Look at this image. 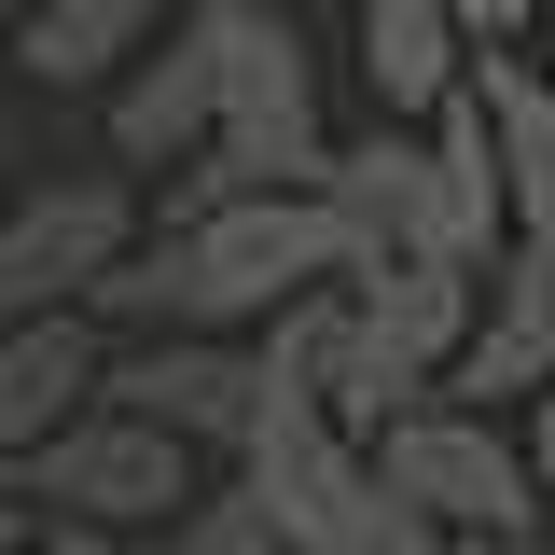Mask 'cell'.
I'll return each instance as SVG.
<instances>
[{"label": "cell", "instance_id": "obj_1", "mask_svg": "<svg viewBox=\"0 0 555 555\" xmlns=\"http://www.w3.org/2000/svg\"><path fill=\"white\" fill-rule=\"evenodd\" d=\"M375 486L416 500L444 542H542V514H555L528 430H514V416H473V403H416L403 430L375 444Z\"/></svg>", "mask_w": 555, "mask_h": 555}, {"label": "cell", "instance_id": "obj_2", "mask_svg": "<svg viewBox=\"0 0 555 555\" xmlns=\"http://www.w3.org/2000/svg\"><path fill=\"white\" fill-rule=\"evenodd\" d=\"M139 236H153V195H139L126 167L28 181V195H14V222H0V334H28V320H83Z\"/></svg>", "mask_w": 555, "mask_h": 555}, {"label": "cell", "instance_id": "obj_3", "mask_svg": "<svg viewBox=\"0 0 555 555\" xmlns=\"http://www.w3.org/2000/svg\"><path fill=\"white\" fill-rule=\"evenodd\" d=\"M14 500H28L42 528H112V542H167V528H181V514L208 500V459L98 403L83 430H56V444H42V459L14 473Z\"/></svg>", "mask_w": 555, "mask_h": 555}, {"label": "cell", "instance_id": "obj_4", "mask_svg": "<svg viewBox=\"0 0 555 555\" xmlns=\"http://www.w3.org/2000/svg\"><path fill=\"white\" fill-rule=\"evenodd\" d=\"M250 28H264V0H181V28H167V42L98 98V112H112V167H126V181H139V167L167 181V167H195L208 139H222V98H236Z\"/></svg>", "mask_w": 555, "mask_h": 555}, {"label": "cell", "instance_id": "obj_5", "mask_svg": "<svg viewBox=\"0 0 555 555\" xmlns=\"http://www.w3.org/2000/svg\"><path fill=\"white\" fill-rule=\"evenodd\" d=\"M112 416L139 430H167V444H195L208 473H236L250 459V430H264V347L236 334H153V347H112Z\"/></svg>", "mask_w": 555, "mask_h": 555}, {"label": "cell", "instance_id": "obj_6", "mask_svg": "<svg viewBox=\"0 0 555 555\" xmlns=\"http://www.w3.org/2000/svg\"><path fill=\"white\" fill-rule=\"evenodd\" d=\"M542 389H555V236H514V264L486 278L473 361L444 375V403H473V416H528Z\"/></svg>", "mask_w": 555, "mask_h": 555}, {"label": "cell", "instance_id": "obj_7", "mask_svg": "<svg viewBox=\"0 0 555 555\" xmlns=\"http://www.w3.org/2000/svg\"><path fill=\"white\" fill-rule=\"evenodd\" d=\"M112 389V334L98 320H28V334H0V486L28 473L56 430H83Z\"/></svg>", "mask_w": 555, "mask_h": 555}, {"label": "cell", "instance_id": "obj_8", "mask_svg": "<svg viewBox=\"0 0 555 555\" xmlns=\"http://www.w3.org/2000/svg\"><path fill=\"white\" fill-rule=\"evenodd\" d=\"M473 28L459 0H361V83H375V126H444L473 98Z\"/></svg>", "mask_w": 555, "mask_h": 555}, {"label": "cell", "instance_id": "obj_9", "mask_svg": "<svg viewBox=\"0 0 555 555\" xmlns=\"http://www.w3.org/2000/svg\"><path fill=\"white\" fill-rule=\"evenodd\" d=\"M320 208L347 222L361 278H375V264H430V139H416V126H361V139L334 153Z\"/></svg>", "mask_w": 555, "mask_h": 555}, {"label": "cell", "instance_id": "obj_10", "mask_svg": "<svg viewBox=\"0 0 555 555\" xmlns=\"http://www.w3.org/2000/svg\"><path fill=\"white\" fill-rule=\"evenodd\" d=\"M430 139V264L459 278H500L514 264V181H500V126H486V98H459Z\"/></svg>", "mask_w": 555, "mask_h": 555}, {"label": "cell", "instance_id": "obj_11", "mask_svg": "<svg viewBox=\"0 0 555 555\" xmlns=\"http://www.w3.org/2000/svg\"><path fill=\"white\" fill-rule=\"evenodd\" d=\"M181 28V0H42L14 28V83H56V98H112L153 42Z\"/></svg>", "mask_w": 555, "mask_h": 555}, {"label": "cell", "instance_id": "obj_12", "mask_svg": "<svg viewBox=\"0 0 555 555\" xmlns=\"http://www.w3.org/2000/svg\"><path fill=\"white\" fill-rule=\"evenodd\" d=\"M486 126H500V181H514V236H555V83L542 56H486L473 69Z\"/></svg>", "mask_w": 555, "mask_h": 555}, {"label": "cell", "instance_id": "obj_13", "mask_svg": "<svg viewBox=\"0 0 555 555\" xmlns=\"http://www.w3.org/2000/svg\"><path fill=\"white\" fill-rule=\"evenodd\" d=\"M153 555H292V542H278V514H264L236 473H208V500H195V514H181Z\"/></svg>", "mask_w": 555, "mask_h": 555}, {"label": "cell", "instance_id": "obj_14", "mask_svg": "<svg viewBox=\"0 0 555 555\" xmlns=\"http://www.w3.org/2000/svg\"><path fill=\"white\" fill-rule=\"evenodd\" d=\"M320 555H459V542H444V528H430L416 500H389V486H361V500L334 514V542H320Z\"/></svg>", "mask_w": 555, "mask_h": 555}, {"label": "cell", "instance_id": "obj_15", "mask_svg": "<svg viewBox=\"0 0 555 555\" xmlns=\"http://www.w3.org/2000/svg\"><path fill=\"white\" fill-rule=\"evenodd\" d=\"M459 28H473V56H542L555 0H459Z\"/></svg>", "mask_w": 555, "mask_h": 555}, {"label": "cell", "instance_id": "obj_16", "mask_svg": "<svg viewBox=\"0 0 555 555\" xmlns=\"http://www.w3.org/2000/svg\"><path fill=\"white\" fill-rule=\"evenodd\" d=\"M14 195L28 181H14V42H0V222H14Z\"/></svg>", "mask_w": 555, "mask_h": 555}, {"label": "cell", "instance_id": "obj_17", "mask_svg": "<svg viewBox=\"0 0 555 555\" xmlns=\"http://www.w3.org/2000/svg\"><path fill=\"white\" fill-rule=\"evenodd\" d=\"M42 555H153V542H112V528H42Z\"/></svg>", "mask_w": 555, "mask_h": 555}, {"label": "cell", "instance_id": "obj_18", "mask_svg": "<svg viewBox=\"0 0 555 555\" xmlns=\"http://www.w3.org/2000/svg\"><path fill=\"white\" fill-rule=\"evenodd\" d=\"M0 555H42V514H28L14 486H0Z\"/></svg>", "mask_w": 555, "mask_h": 555}, {"label": "cell", "instance_id": "obj_19", "mask_svg": "<svg viewBox=\"0 0 555 555\" xmlns=\"http://www.w3.org/2000/svg\"><path fill=\"white\" fill-rule=\"evenodd\" d=\"M514 430H528V459H542V486H555V389H542L528 416H514Z\"/></svg>", "mask_w": 555, "mask_h": 555}, {"label": "cell", "instance_id": "obj_20", "mask_svg": "<svg viewBox=\"0 0 555 555\" xmlns=\"http://www.w3.org/2000/svg\"><path fill=\"white\" fill-rule=\"evenodd\" d=\"M28 14H42V0H0V42H14V28H28Z\"/></svg>", "mask_w": 555, "mask_h": 555}, {"label": "cell", "instance_id": "obj_21", "mask_svg": "<svg viewBox=\"0 0 555 555\" xmlns=\"http://www.w3.org/2000/svg\"><path fill=\"white\" fill-rule=\"evenodd\" d=\"M459 555H542V542H459Z\"/></svg>", "mask_w": 555, "mask_h": 555}, {"label": "cell", "instance_id": "obj_22", "mask_svg": "<svg viewBox=\"0 0 555 555\" xmlns=\"http://www.w3.org/2000/svg\"><path fill=\"white\" fill-rule=\"evenodd\" d=\"M542 83H555V28H542Z\"/></svg>", "mask_w": 555, "mask_h": 555}, {"label": "cell", "instance_id": "obj_23", "mask_svg": "<svg viewBox=\"0 0 555 555\" xmlns=\"http://www.w3.org/2000/svg\"><path fill=\"white\" fill-rule=\"evenodd\" d=\"M542 555H555V514H542Z\"/></svg>", "mask_w": 555, "mask_h": 555}]
</instances>
